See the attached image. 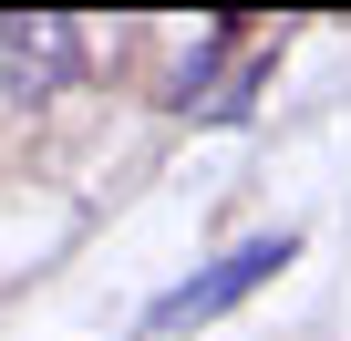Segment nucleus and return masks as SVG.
Listing matches in <instances>:
<instances>
[{"label": "nucleus", "instance_id": "obj_1", "mask_svg": "<svg viewBox=\"0 0 351 341\" xmlns=\"http://www.w3.org/2000/svg\"><path fill=\"white\" fill-rule=\"evenodd\" d=\"M83 73V32L52 11H0V104H42Z\"/></svg>", "mask_w": 351, "mask_h": 341}, {"label": "nucleus", "instance_id": "obj_2", "mask_svg": "<svg viewBox=\"0 0 351 341\" xmlns=\"http://www.w3.org/2000/svg\"><path fill=\"white\" fill-rule=\"evenodd\" d=\"M279 259H289V238H258V248H238V259H217V269H197L186 290H176V300L155 310V320H165V331H197V320H217L228 300H248V290H258V279H269Z\"/></svg>", "mask_w": 351, "mask_h": 341}]
</instances>
